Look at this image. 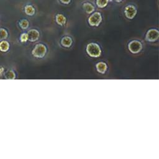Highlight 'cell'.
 I'll use <instances>...</instances> for the list:
<instances>
[{
	"label": "cell",
	"mask_w": 159,
	"mask_h": 159,
	"mask_svg": "<svg viewBox=\"0 0 159 159\" xmlns=\"http://www.w3.org/2000/svg\"><path fill=\"white\" fill-rule=\"evenodd\" d=\"M128 48L132 53H138L142 49V44L138 40H132L129 43Z\"/></svg>",
	"instance_id": "cell-4"
},
{
	"label": "cell",
	"mask_w": 159,
	"mask_h": 159,
	"mask_svg": "<svg viewBox=\"0 0 159 159\" xmlns=\"http://www.w3.org/2000/svg\"><path fill=\"white\" fill-rule=\"evenodd\" d=\"M19 26L20 27L21 29H27L29 26V22L28 21V20H27L25 19H22L19 21Z\"/></svg>",
	"instance_id": "cell-14"
},
{
	"label": "cell",
	"mask_w": 159,
	"mask_h": 159,
	"mask_svg": "<svg viewBox=\"0 0 159 159\" xmlns=\"http://www.w3.org/2000/svg\"><path fill=\"white\" fill-rule=\"evenodd\" d=\"M109 1H112L113 0H109Z\"/></svg>",
	"instance_id": "cell-21"
},
{
	"label": "cell",
	"mask_w": 159,
	"mask_h": 159,
	"mask_svg": "<svg viewBox=\"0 0 159 159\" xmlns=\"http://www.w3.org/2000/svg\"><path fill=\"white\" fill-rule=\"evenodd\" d=\"M55 20H56L57 23L58 24H59L60 25H65L66 23V20L65 16L61 14H57L56 17H55Z\"/></svg>",
	"instance_id": "cell-12"
},
{
	"label": "cell",
	"mask_w": 159,
	"mask_h": 159,
	"mask_svg": "<svg viewBox=\"0 0 159 159\" xmlns=\"http://www.w3.org/2000/svg\"><path fill=\"white\" fill-rule=\"evenodd\" d=\"M83 8L87 14H91L94 11V6L90 2H84L83 4Z\"/></svg>",
	"instance_id": "cell-8"
},
{
	"label": "cell",
	"mask_w": 159,
	"mask_h": 159,
	"mask_svg": "<svg viewBox=\"0 0 159 159\" xmlns=\"http://www.w3.org/2000/svg\"><path fill=\"white\" fill-rule=\"evenodd\" d=\"M72 39L68 36H65L62 38L61 40V44L65 47H70L72 45Z\"/></svg>",
	"instance_id": "cell-11"
},
{
	"label": "cell",
	"mask_w": 159,
	"mask_h": 159,
	"mask_svg": "<svg viewBox=\"0 0 159 159\" xmlns=\"http://www.w3.org/2000/svg\"><path fill=\"white\" fill-rule=\"evenodd\" d=\"M86 52L90 57L96 58L101 55V50L97 43H90L86 46Z\"/></svg>",
	"instance_id": "cell-1"
},
{
	"label": "cell",
	"mask_w": 159,
	"mask_h": 159,
	"mask_svg": "<svg viewBox=\"0 0 159 159\" xmlns=\"http://www.w3.org/2000/svg\"><path fill=\"white\" fill-rule=\"evenodd\" d=\"M24 12L25 14L29 16H32L35 14V8L30 4H27L24 7Z\"/></svg>",
	"instance_id": "cell-10"
},
{
	"label": "cell",
	"mask_w": 159,
	"mask_h": 159,
	"mask_svg": "<svg viewBox=\"0 0 159 159\" xmlns=\"http://www.w3.org/2000/svg\"><path fill=\"white\" fill-rule=\"evenodd\" d=\"M124 14L127 19H132L137 14V9L134 5H128L125 7Z\"/></svg>",
	"instance_id": "cell-5"
},
{
	"label": "cell",
	"mask_w": 159,
	"mask_h": 159,
	"mask_svg": "<svg viewBox=\"0 0 159 159\" xmlns=\"http://www.w3.org/2000/svg\"><path fill=\"white\" fill-rule=\"evenodd\" d=\"M96 70L97 71L100 73H102V74H104L106 70H107V65L104 63V62H99L96 64Z\"/></svg>",
	"instance_id": "cell-9"
},
{
	"label": "cell",
	"mask_w": 159,
	"mask_h": 159,
	"mask_svg": "<svg viewBox=\"0 0 159 159\" xmlns=\"http://www.w3.org/2000/svg\"><path fill=\"white\" fill-rule=\"evenodd\" d=\"M102 21V16L100 12H95L88 18V23L91 26H98Z\"/></svg>",
	"instance_id": "cell-3"
},
{
	"label": "cell",
	"mask_w": 159,
	"mask_h": 159,
	"mask_svg": "<svg viewBox=\"0 0 159 159\" xmlns=\"http://www.w3.org/2000/svg\"><path fill=\"white\" fill-rule=\"evenodd\" d=\"M159 37V32L155 29H150L146 34V40L149 42H155L158 40Z\"/></svg>",
	"instance_id": "cell-6"
},
{
	"label": "cell",
	"mask_w": 159,
	"mask_h": 159,
	"mask_svg": "<svg viewBox=\"0 0 159 159\" xmlns=\"http://www.w3.org/2000/svg\"><path fill=\"white\" fill-rule=\"evenodd\" d=\"M47 52L46 47L42 43H39L34 48L32 53L36 58H42L45 56Z\"/></svg>",
	"instance_id": "cell-2"
},
{
	"label": "cell",
	"mask_w": 159,
	"mask_h": 159,
	"mask_svg": "<svg viewBox=\"0 0 159 159\" xmlns=\"http://www.w3.org/2000/svg\"><path fill=\"white\" fill-rule=\"evenodd\" d=\"M60 1L62 4H68L71 2V0H60Z\"/></svg>",
	"instance_id": "cell-19"
},
{
	"label": "cell",
	"mask_w": 159,
	"mask_h": 159,
	"mask_svg": "<svg viewBox=\"0 0 159 159\" xmlns=\"http://www.w3.org/2000/svg\"><path fill=\"white\" fill-rule=\"evenodd\" d=\"M8 36L7 30L4 28H0V41L5 40Z\"/></svg>",
	"instance_id": "cell-16"
},
{
	"label": "cell",
	"mask_w": 159,
	"mask_h": 159,
	"mask_svg": "<svg viewBox=\"0 0 159 159\" xmlns=\"http://www.w3.org/2000/svg\"><path fill=\"white\" fill-rule=\"evenodd\" d=\"M116 2H120L122 0H114Z\"/></svg>",
	"instance_id": "cell-20"
},
{
	"label": "cell",
	"mask_w": 159,
	"mask_h": 159,
	"mask_svg": "<svg viewBox=\"0 0 159 159\" xmlns=\"http://www.w3.org/2000/svg\"><path fill=\"white\" fill-rule=\"evenodd\" d=\"M5 78L7 80H14L16 78V75L12 70H9L5 73Z\"/></svg>",
	"instance_id": "cell-17"
},
{
	"label": "cell",
	"mask_w": 159,
	"mask_h": 159,
	"mask_svg": "<svg viewBox=\"0 0 159 159\" xmlns=\"http://www.w3.org/2000/svg\"><path fill=\"white\" fill-rule=\"evenodd\" d=\"M20 41L22 42H25L28 40V35L27 33H22L20 37Z\"/></svg>",
	"instance_id": "cell-18"
},
{
	"label": "cell",
	"mask_w": 159,
	"mask_h": 159,
	"mask_svg": "<svg viewBox=\"0 0 159 159\" xmlns=\"http://www.w3.org/2000/svg\"><path fill=\"white\" fill-rule=\"evenodd\" d=\"M9 48V43L6 40H2L0 43V50L2 52H7Z\"/></svg>",
	"instance_id": "cell-13"
},
{
	"label": "cell",
	"mask_w": 159,
	"mask_h": 159,
	"mask_svg": "<svg viewBox=\"0 0 159 159\" xmlns=\"http://www.w3.org/2000/svg\"><path fill=\"white\" fill-rule=\"evenodd\" d=\"M27 34L28 35V40L30 42L37 41L40 36L39 32L36 29H30Z\"/></svg>",
	"instance_id": "cell-7"
},
{
	"label": "cell",
	"mask_w": 159,
	"mask_h": 159,
	"mask_svg": "<svg viewBox=\"0 0 159 159\" xmlns=\"http://www.w3.org/2000/svg\"><path fill=\"white\" fill-rule=\"evenodd\" d=\"M109 0H96V3L98 7L99 8H104L108 4Z\"/></svg>",
	"instance_id": "cell-15"
}]
</instances>
